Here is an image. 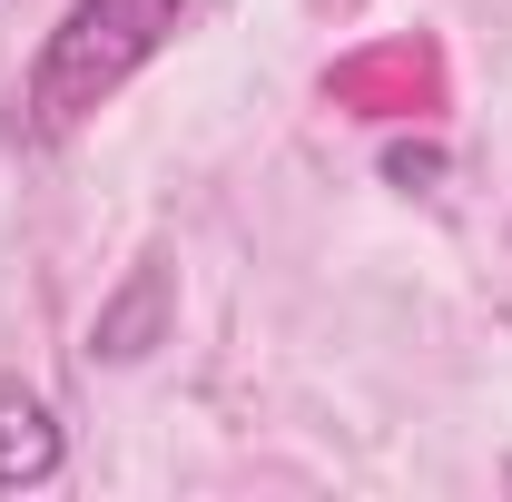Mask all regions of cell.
I'll list each match as a JSON object with an SVG mask.
<instances>
[{"label":"cell","instance_id":"1","mask_svg":"<svg viewBox=\"0 0 512 502\" xmlns=\"http://www.w3.org/2000/svg\"><path fill=\"white\" fill-rule=\"evenodd\" d=\"M178 20H188V0H69V20L50 30V50L30 60L20 128H30V138H69L89 109H109L128 89V69H148L168 50Z\"/></svg>","mask_w":512,"mask_h":502},{"label":"cell","instance_id":"2","mask_svg":"<svg viewBox=\"0 0 512 502\" xmlns=\"http://www.w3.org/2000/svg\"><path fill=\"white\" fill-rule=\"evenodd\" d=\"M325 99L355 109V119H414L444 99V60L424 40H384V50H355V60L325 69Z\"/></svg>","mask_w":512,"mask_h":502},{"label":"cell","instance_id":"3","mask_svg":"<svg viewBox=\"0 0 512 502\" xmlns=\"http://www.w3.org/2000/svg\"><path fill=\"white\" fill-rule=\"evenodd\" d=\"M60 473V424H50V404L30 394V384L0 375V493H40Z\"/></svg>","mask_w":512,"mask_h":502},{"label":"cell","instance_id":"4","mask_svg":"<svg viewBox=\"0 0 512 502\" xmlns=\"http://www.w3.org/2000/svg\"><path fill=\"white\" fill-rule=\"evenodd\" d=\"M158 315H168V266H138L119 306H99V335H89V345H99L109 365H128V355L158 345Z\"/></svg>","mask_w":512,"mask_h":502},{"label":"cell","instance_id":"5","mask_svg":"<svg viewBox=\"0 0 512 502\" xmlns=\"http://www.w3.org/2000/svg\"><path fill=\"white\" fill-rule=\"evenodd\" d=\"M444 168V148H384V178L394 188H414V178H434Z\"/></svg>","mask_w":512,"mask_h":502},{"label":"cell","instance_id":"6","mask_svg":"<svg viewBox=\"0 0 512 502\" xmlns=\"http://www.w3.org/2000/svg\"><path fill=\"white\" fill-rule=\"evenodd\" d=\"M316 10H355V0H316Z\"/></svg>","mask_w":512,"mask_h":502}]
</instances>
